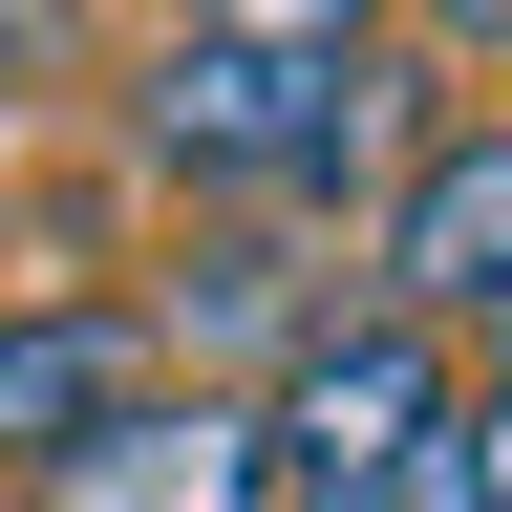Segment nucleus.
Listing matches in <instances>:
<instances>
[{"mask_svg": "<svg viewBox=\"0 0 512 512\" xmlns=\"http://www.w3.org/2000/svg\"><path fill=\"white\" fill-rule=\"evenodd\" d=\"M128 406H150V320L128 299H22L0 320V470H64V448H107Z\"/></svg>", "mask_w": 512, "mask_h": 512, "instance_id": "20e7f679", "label": "nucleus"}, {"mask_svg": "<svg viewBox=\"0 0 512 512\" xmlns=\"http://www.w3.org/2000/svg\"><path fill=\"white\" fill-rule=\"evenodd\" d=\"M43 512H278V427L235 406V384H150L107 448H64Z\"/></svg>", "mask_w": 512, "mask_h": 512, "instance_id": "7ed1b4c3", "label": "nucleus"}, {"mask_svg": "<svg viewBox=\"0 0 512 512\" xmlns=\"http://www.w3.org/2000/svg\"><path fill=\"white\" fill-rule=\"evenodd\" d=\"M128 128H150V171H192V192H342V171H384V64H299V43L171 22L150 86H128Z\"/></svg>", "mask_w": 512, "mask_h": 512, "instance_id": "f257e3e1", "label": "nucleus"}, {"mask_svg": "<svg viewBox=\"0 0 512 512\" xmlns=\"http://www.w3.org/2000/svg\"><path fill=\"white\" fill-rule=\"evenodd\" d=\"M406 22H448V43H512V0H406Z\"/></svg>", "mask_w": 512, "mask_h": 512, "instance_id": "0eeeda50", "label": "nucleus"}, {"mask_svg": "<svg viewBox=\"0 0 512 512\" xmlns=\"http://www.w3.org/2000/svg\"><path fill=\"white\" fill-rule=\"evenodd\" d=\"M256 427H278V491H384V470L448 427V342H427L406 299H363V320L320 299V320H299V363L256 384Z\"/></svg>", "mask_w": 512, "mask_h": 512, "instance_id": "f03ea898", "label": "nucleus"}, {"mask_svg": "<svg viewBox=\"0 0 512 512\" xmlns=\"http://www.w3.org/2000/svg\"><path fill=\"white\" fill-rule=\"evenodd\" d=\"M384 299L427 320H512V128H448V150L384 192Z\"/></svg>", "mask_w": 512, "mask_h": 512, "instance_id": "39448f33", "label": "nucleus"}, {"mask_svg": "<svg viewBox=\"0 0 512 512\" xmlns=\"http://www.w3.org/2000/svg\"><path fill=\"white\" fill-rule=\"evenodd\" d=\"M171 22H214V43H299V64H363L384 0H171Z\"/></svg>", "mask_w": 512, "mask_h": 512, "instance_id": "423d86ee", "label": "nucleus"}, {"mask_svg": "<svg viewBox=\"0 0 512 512\" xmlns=\"http://www.w3.org/2000/svg\"><path fill=\"white\" fill-rule=\"evenodd\" d=\"M278 512H384V491H278Z\"/></svg>", "mask_w": 512, "mask_h": 512, "instance_id": "6e6552de", "label": "nucleus"}]
</instances>
